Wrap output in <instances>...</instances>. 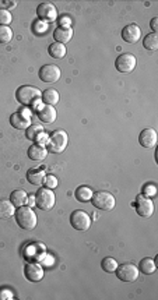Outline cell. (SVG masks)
<instances>
[{"mask_svg": "<svg viewBox=\"0 0 158 300\" xmlns=\"http://www.w3.org/2000/svg\"><path fill=\"white\" fill-rule=\"evenodd\" d=\"M16 221L17 224H18V226L21 228V229H25V231H33V229H35V226H37V214L34 212L33 208L31 207H28V205H23V207H20V208L16 211Z\"/></svg>", "mask_w": 158, "mask_h": 300, "instance_id": "cell-1", "label": "cell"}, {"mask_svg": "<svg viewBox=\"0 0 158 300\" xmlns=\"http://www.w3.org/2000/svg\"><path fill=\"white\" fill-rule=\"evenodd\" d=\"M41 97V91L38 88H35V87H31V85H21L16 92L17 100L24 106H31Z\"/></svg>", "mask_w": 158, "mask_h": 300, "instance_id": "cell-2", "label": "cell"}, {"mask_svg": "<svg viewBox=\"0 0 158 300\" xmlns=\"http://www.w3.org/2000/svg\"><path fill=\"white\" fill-rule=\"evenodd\" d=\"M67 144H69V135L65 130H56L50 134L48 144H46V150L48 152H53V154H62L66 150Z\"/></svg>", "mask_w": 158, "mask_h": 300, "instance_id": "cell-3", "label": "cell"}, {"mask_svg": "<svg viewBox=\"0 0 158 300\" xmlns=\"http://www.w3.org/2000/svg\"><path fill=\"white\" fill-rule=\"evenodd\" d=\"M55 202H56V197L50 189L42 187L35 194V205L41 211H50L55 207Z\"/></svg>", "mask_w": 158, "mask_h": 300, "instance_id": "cell-4", "label": "cell"}, {"mask_svg": "<svg viewBox=\"0 0 158 300\" xmlns=\"http://www.w3.org/2000/svg\"><path fill=\"white\" fill-rule=\"evenodd\" d=\"M91 202L95 208L102 209V211H112V209L115 208V204H117L115 197L108 192L94 193V194H92Z\"/></svg>", "mask_w": 158, "mask_h": 300, "instance_id": "cell-5", "label": "cell"}, {"mask_svg": "<svg viewBox=\"0 0 158 300\" xmlns=\"http://www.w3.org/2000/svg\"><path fill=\"white\" fill-rule=\"evenodd\" d=\"M70 225L73 226V229L76 231H87L90 229L91 226V218L90 215L85 212V211H81V209H76L72 212L70 215Z\"/></svg>", "mask_w": 158, "mask_h": 300, "instance_id": "cell-6", "label": "cell"}, {"mask_svg": "<svg viewBox=\"0 0 158 300\" xmlns=\"http://www.w3.org/2000/svg\"><path fill=\"white\" fill-rule=\"evenodd\" d=\"M136 65H137V59L132 53H122L118 56L117 62H115V67H117L118 71L125 73V74L132 73L136 68Z\"/></svg>", "mask_w": 158, "mask_h": 300, "instance_id": "cell-7", "label": "cell"}, {"mask_svg": "<svg viewBox=\"0 0 158 300\" xmlns=\"http://www.w3.org/2000/svg\"><path fill=\"white\" fill-rule=\"evenodd\" d=\"M117 276L123 281V282H134L139 278V268L136 267L134 264L130 263H125L122 266H118L117 268Z\"/></svg>", "mask_w": 158, "mask_h": 300, "instance_id": "cell-8", "label": "cell"}, {"mask_svg": "<svg viewBox=\"0 0 158 300\" xmlns=\"http://www.w3.org/2000/svg\"><path fill=\"white\" fill-rule=\"evenodd\" d=\"M134 208H136V212L142 218H150L154 214V204H153V201L149 197L143 196V194L136 197Z\"/></svg>", "mask_w": 158, "mask_h": 300, "instance_id": "cell-9", "label": "cell"}, {"mask_svg": "<svg viewBox=\"0 0 158 300\" xmlns=\"http://www.w3.org/2000/svg\"><path fill=\"white\" fill-rule=\"evenodd\" d=\"M40 78L43 83L53 84L60 78V68L56 65H43L40 68Z\"/></svg>", "mask_w": 158, "mask_h": 300, "instance_id": "cell-10", "label": "cell"}, {"mask_svg": "<svg viewBox=\"0 0 158 300\" xmlns=\"http://www.w3.org/2000/svg\"><path fill=\"white\" fill-rule=\"evenodd\" d=\"M37 16L40 17L41 21H45V23L55 21V20L58 18V10H56V7H55L52 3H49V1L41 3V4L37 7Z\"/></svg>", "mask_w": 158, "mask_h": 300, "instance_id": "cell-11", "label": "cell"}, {"mask_svg": "<svg viewBox=\"0 0 158 300\" xmlns=\"http://www.w3.org/2000/svg\"><path fill=\"white\" fill-rule=\"evenodd\" d=\"M37 116L43 123H53L58 117V112L55 106L50 105H41L37 108Z\"/></svg>", "mask_w": 158, "mask_h": 300, "instance_id": "cell-12", "label": "cell"}, {"mask_svg": "<svg viewBox=\"0 0 158 300\" xmlns=\"http://www.w3.org/2000/svg\"><path fill=\"white\" fill-rule=\"evenodd\" d=\"M24 274L25 278L30 282H40L43 278V269L37 263H27L24 268Z\"/></svg>", "mask_w": 158, "mask_h": 300, "instance_id": "cell-13", "label": "cell"}, {"mask_svg": "<svg viewBox=\"0 0 158 300\" xmlns=\"http://www.w3.org/2000/svg\"><path fill=\"white\" fill-rule=\"evenodd\" d=\"M122 38L127 43H136L142 38V30L139 28V25L136 24L126 25L122 30Z\"/></svg>", "mask_w": 158, "mask_h": 300, "instance_id": "cell-14", "label": "cell"}, {"mask_svg": "<svg viewBox=\"0 0 158 300\" xmlns=\"http://www.w3.org/2000/svg\"><path fill=\"white\" fill-rule=\"evenodd\" d=\"M139 142L143 148H153L157 144V132L154 129H144L139 135Z\"/></svg>", "mask_w": 158, "mask_h": 300, "instance_id": "cell-15", "label": "cell"}, {"mask_svg": "<svg viewBox=\"0 0 158 300\" xmlns=\"http://www.w3.org/2000/svg\"><path fill=\"white\" fill-rule=\"evenodd\" d=\"M10 123H11V126L14 127V129H17V130H27L30 126H31V120H30V117H27L24 115V113H21V112H16V113H13L11 116H10Z\"/></svg>", "mask_w": 158, "mask_h": 300, "instance_id": "cell-16", "label": "cell"}, {"mask_svg": "<svg viewBox=\"0 0 158 300\" xmlns=\"http://www.w3.org/2000/svg\"><path fill=\"white\" fill-rule=\"evenodd\" d=\"M53 38L56 39L55 42L65 45L66 42H69L73 38V28L72 27H59L53 33Z\"/></svg>", "mask_w": 158, "mask_h": 300, "instance_id": "cell-17", "label": "cell"}, {"mask_svg": "<svg viewBox=\"0 0 158 300\" xmlns=\"http://www.w3.org/2000/svg\"><path fill=\"white\" fill-rule=\"evenodd\" d=\"M28 158L31 161H43L48 155V150L42 145H38V144H33L30 148H28Z\"/></svg>", "mask_w": 158, "mask_h": 300, "instance_id": "cell-18", "label": "cell"}, {"mask_svg": "<svg viewBox=\"0 0 158 300\" xmlns=\"http://www.w3.org/2000/svg\"><path fill=\"white\" fill-rule=\"evenodd\" d=\"M43 177H45V172H43V167L41 169H30L27 172V180L34 186H40L43 182Z\"/></svg>", "mask_w": 158, "mask_h": 300, "instance_id": "cell-19", "label": "cell"}, {"mask_svg": "<svg viewBox=\"0 0 158 300\" xmlns=\"http://www.w3.org/2000/svg\"><path fill=\"white\" fill-rule=\"evenodd\" d=\"M16 214V207L8 200H0V219H8Z\"/></svg>", "mask_w": 158, "mask_h": 300, "instance_id": "cell-20", "label": "cell"}, {"mask_svg": "<svg viewBox=\"0 0 158 300\" xmlns=\"http://www.w3.org/2000/svg\"><path fill=\"white\" fill-rule=\"evenodd\" d=\"M42 100H43V103L45 105H50V106H55V105H58L59 102V92L55 90V88H48V90H45V91L42 92Z\"/></svg>", "mask_w": 158, "mask_h": 300, "instance_id": "cell-21", "label": "cell"}, {"mask_svg": "<svg viewBox=\"0 0 158 300\" xmlns=\"http://www.w3.org/2000/svg\"><path fill=\"white\" fill-rule=\"evenodd\" d=\"M48 53H49L50 58L63 59L66 56V46L63 43L53 42V43H50L49 48H48Z\"/></svg>", "mask_w": 158, "mask_h": 300, "instance_id": "cell-22", "label": "cell"}, {"mask_svg": "<svg viewBox=\"0 0 158 300\" xmlns=\"http://www.w3.org/2000/svg\"><path fill=\"white\" fill-rule=\"evenodd\" d=\"M27 200H28V194L24 190H14L10 194V201L13 202L14 207H18V208L25 205Z\"/></svg>", "mask_w": 158, "mask_h": 300, "instance_id": "cell-23", "label": "cell"}, {"mask_svg": "<svg viewBox=\"0 0 158 300\" xmlns=\"http://www.w3.org/2000/svg\"><path fill=\"white\" fill-rule=\"evenodd\" d=\"M156 269H157V266H156V261L153 259H143L142 261H140V266H139V271H142L143 274H146V275H151V274H154L156 272Z\"/></svg>", "mask_w": 158, "mask_h": 300, "instance_id": "cell-24", "label": "cell"}, {"mask_svg": "<svg viewBox=\"0 0 158 300\" xmlns=\"http://www.w3.org/2000/svg\"><path fill=\"white\" fill-rule=\"evenodd\" d=\"M92 194H94V192H92L90 187L80 186V187L76 190V199L80 201V202H88V201H91Z\"/></svg>", "mask_w": 158, "mask_h": 300, "instance_id": "cell-25", "label": "cell"}, {"mask_svg": "<svg viewBox=\"0 0 158 300\" xmlns=\"http://www.w3.org/2000/svg\"><path fill=\"white\" fill-rule=\"evenodd\" d=\"M143 46L149 50H157L158 49V33H149L144 39H143Z\"/></svg>", "mask_w": 158, "mask_h": 300, "instance_id": "cell-26", "label": "cell"}, {"mask_svg": "<svg viewBox=\"0 0 158 300\" xmlns=\"http://www.w3.org/2000/svg\"><path fill=\"white\" fill-rule=\"evenodd\" d=\"M101 268H102L105 272L112 274V272L117 271L118 261L115 259H112V257H105V259L102 260V263H101Z\"/></svg>", "mask_w": 158, "mask_h": 300, "instance_id": "cell-27", "label": "cell"}, {"mask_svg": "<svg viewBox=\"0 0 158 300\" xmlns=\"http://www.w3.org/2000/svg\"><path fill=\"white\" fill-rule=\"evenodd\" d=\"M13 39V30L7 25H0V43H7Z\"/></svg>", "mask_w": 158, "mask_h": 300, "instance_id": "cell-28", "label": "cell"}, {"mask_svg": "<svg viewBox=\"0 0 158 300\" xmlns=\"http://www.w3.org/2000/svg\"><path fill=\"white\" fill-rule=\"evenodd\" d=\"M42 132H45L42 126L34 125V126H30V127L27 129L25 134H27V138H28V140H31V141H35V138H37V137H38V135H40Z\"/></svg>", "mask_w": 158, "mask_h": 300, "instance_id": "cell-29", "label": "cell"}, {"mask_svg": "<svg viewBox=\"0 0 158 300\" xmlns=\"http://www.w3.org/2000/svg\"><path fill=\"white\" fill-rule=\"evenodd\" d=\"M48 30H49V25H48V23H45V21L38 20V21L34 23V33H37V35H43V33H48Z\"/></svg>", "mask_w": 158, "mask_h": 300, "instance_id": "cell-30", "label": "cell"}, {"mask_svg": "<svg viewBox=\"0 0 158 300\" xmlns=\"http://www.w3.org/2000/svg\"><path fill=\"white\" fill-rule=\"evenodd\" d=\"M42 183H43V186H45L46 189H50V190H52V189H55V187L58 186V179L53 175H48L43 177V182H42Z\"/></svg>", "mask_w": 158, "mask_h": 300, "instance_id": "cell-31", "label": "cell"}, {"mask_svg": "<svg viewBox=\"0 0 158 300\" xmlns=\"http://www.w3.org/2000/svg\"><path fill=\"white\" fill-rule=\"evenodd\" d=\"M11 14L8 10H4V8H0V25H7L11 23Z\"/></svg>", "mask_w": 158, "mask_h": 300, "instance_id": "cell-32", "label": "cell"}, {"mask_svg": "<svg viewBox=\"0 0 158 300\" xmlns=\"http://www.w3.org/2000/svg\"><path fill=\"white\" fill-rule=\"evenodd\" d=\"M156 194H157V189H156L154 184H146V186L143 187V196L151 199V197H156Z\"/></svg>", "mask_w": 158, "mask_h": 300, "instance_id": "cell-33", "label": "cell"}, {"mask_svg": "<svg viewBox=\"0 0 158 300\" xmlns=\"http://www.w3.org/2000/svg\"><path fill=\"white\" fill-rule=\"evenodd\" d=\"M48 140H49V135L45 133V132H42V133L40 134V135H38L37 138H35L37 144H38V145H42V147L48 144Z\"/></svg>", "mask_w": 158, "mask_h": 300, "instance_id": "cell-34", "label": "cell"}, {"mask_svg": "<svg viewBox=\"0 0 158 300\" xmlns=\"http://www.w3.org/2000/svg\"><path fill=\"white\" fill-rule=\"evenodd\" d=\"M70 24H72V20H70L69 16H63L59 18V25L60 27H70Z\"/></svg>", "mask_w": 158, "mask_h": 300, "instance_id": "cell-35", "label": "cell"}, {"mask_svg": "<svg viewBox=\"0 0 158 300\" xmlns=\"http://www.w3.org/2000/svg\"><path fill=\"white\" fill-rule=\"evenodd\" d=\"M0 299H13V293L8 289H3V291H0Z\"/></svg>", "mask_w": 158, "mask_h": 300, "instance_id": "cell-36", "label": "cell"}, {"mask_svg": "<svg viewBox=\"0 0 158 300\" xmlns=\"http://www.w3.org/2000/svg\"><path fill=\"white\" fill-rule=\"evenodd\" d=\"M157 23H158V17H154V18H153V20L150 21V25H151V30H153V33H157V31H158Z\"/></svg>", "mask_w": 158, "mask_h": 300, "instance_id": "cell-37", "label": "cell"}, {"mask_svg": "<svg viewBox=\"0 0 158 300\" xmlns=\"http://www.w3.org/2000/svg\"><path fill=\"white\" fill-rule=\"evenodd\" d=\"M27 202H28V207H35V194L28 196V200H27Z\"/></svg>", "mask_w": 158, "mask_h": 300, "instance_id": "cell-38", "label": "cell"}]
</instances>
